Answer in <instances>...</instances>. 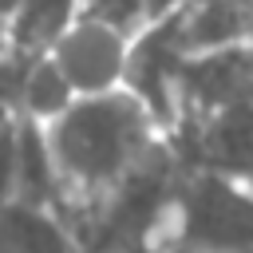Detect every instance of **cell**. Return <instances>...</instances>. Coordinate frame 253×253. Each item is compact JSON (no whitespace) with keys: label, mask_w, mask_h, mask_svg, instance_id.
<instances>
[{"label":"cell","mask_w":253,"mask_h":253,"mask_svg":"<svg viewBox=\"0 0 253 253\" xmlns=\"http://www.w3.org/2000/svg\"><path fill=\"white\" fill-rule=\"evenodd\" d=\"M20 4H24V0H0V20L8 24V20L16 16V8H20Z\"/></svg>","instance_id":"cell-12"},{"label":"cell","mask_w":253,"mask_h":253,"mask_svg":"<svg viewBox=\"0 0 253 253\" xmlns=\"http://www.w3.org/2000/svg\"><path fill=\"white\" fill-rule=\"evenodd\" d=\"M8 47H12V40H8V24L0 20V59L8 55Z\"/></svg>","instance_id":"cell-14"},{"label":"cell","mask_w":253,"mask_h":253,"mask_svg":"<svg viewBox=\"0 0 253 253\" xmlns=\"http://www.w3.org/2000/svg\"><path fill=\"white\" fill-rule=\"evenodd\" d=\"M79 20V0H24L8 20L12 51L20 55H47L51 43Z\"/></svg>","instance_id":"cell-6"},{"label":"cell","mask_w":253,"mask_h":253,"mask_svg":"<svg viewBox=\"0 0 253 253\" xmlns=\"http://www.w3.org/2000/svg\"><path fill=\"white\" fill-rule=\"evenodd\" d=\"M190 4H194V0H146V28L158 24V20H170V16L186 12Z\"/></svg>","instance_id":"cell-10"},{"label":"cell","mask_w":253,"mask_h":253,"mask_svg":"<svg viewBox=\"0 0 253 253\" xmlns=\"http://www.w3.org/2000/svg\"><path fill=\"white\" fill-rule=\"evenodd\" d=\"M0 253H87V245L55 210L16 202L0 213Z\"/></svg>","instance_id":"cell-5"},{"label":"cell","mask_w":253,"mask_h":253,"mask_svg":"<svg viewBox=\"0 0 253 253\" xmlns=\"http://www.w3.org/2000/svg\"><path fill=\"white\" fill-rule=\"evenodd\" d=\"M79 16H91L138 36L146 28V0H79Z\"/></svg>","instance_id":"cell-8"},{"label":"cell","mask_w":253,"mask_h":253,"mask_svg":"<svg viewBox=\"0 0 253 253\" xmlns=\"http://www.w3.org/2000/svg\"><path fill=\"white\" fill-rule=\"evenodd\" d=\"M126 253H170V249H166L162 237H150V241H142V245H134V249H126Z\"/></svg>","instance_id":"cell-11"},{"label":"cell","mask_w":253,"mask_h":253,"mask_svg":"<svg viewBox=\"0 0 253 253\" xmlns=\"http://www.w3.org/2000/svg\"><path fill=\"white\" fill-rule=\"evenodd\" d=\"M162 241L170 253H253V182L206 166L182 174Z\"/></svg>","instance_id":"cell-3"},{"label":"cell","mask_w":253,"mask_h":253,"mask_svg":"<svg viewBox=\"0 0 253 253\" xmlns=\"http://www.w3.org/2000/svg\"><path fill=\"white\" fill-rule=\"evenodd\" d=\"M198 119L202 166L245 178L253 166V43H225L186 59L178 119Z\"/></svg>","instance_id":"cell-2"},{"label":"cell","mask_w":253,"mask_h":253,"mask_svg":"<svg viewBox=\"0 0 253 253\" xmlns=\"http://www.w3.org/2000/svg\"><path fill=\"white\" fill-rule=\"evenodd\" d=\"M130 51H134V36L79 16L47 51V59L59 67V75L67 79V87L75 91V99H91V95H111L126 87V71H130Z\"/></svg>","instance_id":"cell-4"},{"label":"cell","mask_w":253,"mask_h":253,"mask_svg":"<svg viewBox=\"0 0 253 253\" xmlns=\"http://www.w3.org/2000/svg\"><path fill=\"white\" fill-rule=\"evenodd\" d=\"M16 166H20V123L0 126V213L16 206Z\"/></svg>","instance_id":"cell-9"},{"label":"cell","mask_w":253,"mask_h":253,"mask_svg":"<svg viewBox=\"0 0 253 253\" xmlns=\"http://www.w3.org/2000/svg\"><path fill=\"white\" fill-rule=\"evenodd\" d=\"M43 134L63 186V217L67 206H79V213L91 217L166 146L162 123L126 87L111 95L75 99L55 123L43 126Z\"/></svg>","instance_id":"cell-1"},{"label":"cell","mask_w":253,"mask_h":253,"mask_svg":"<svg viewBox=\"0 0 253 253\" xmlns=\"http://www.w3.org/2000/svg\"><path fill=\"white\" fill-rule=\"evenodd\" d=\"M245 182H253V166H249V170H245Z\"/></svg>","instance_id":"cell-15"},{"label":"cell","mask_w":253,"mask_h":253,"mask_svg":"<svg viewBox=\"0 0 253 253\" xmlns=\"http://www.w3.org/2000/svg\"><path fill=\"white\" fill-rule=\"evenodd\" d=\"M12 123H20V119H16V111H12V107L0 99V126H12Z\"/></svg>","instance_id":"cell-13"},{"label":"cell","mask_w":253,"mask_h":253,"mask_svg":"<svg viewBox=\"0 0 253 253\" xmlns=\"http://www.w3.org/2000/svg\"><path fill=\"white\" fill-rule=\"evenodd\" d=\"M71 103H75V91L67 87V79L59 75V67H55L47 55H36L32 67H28V79H24L20 119L47 126V123H55Z\"/></svg>","instance_id":"cell-7"}]
</instances>
